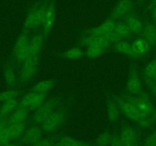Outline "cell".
I'll return each mask as SVG.
<instances>
[{"mask_svg": "<svg viewBox=\"0 0 156 146\" xmlns=\"http://www.w3.org/2000/svg\"><path fill=\"white\" fill-rule=\"evenodd\" d=\"M49 0H37L27 12L22 30L30 32L42 27L44 14Z\"/></svg>", "mask_w": 156, "mask_h": 146, "instance_id": "cell-1", "label": "cell"}, {"mask_svg": "<svg viewBox=\"0 0 156 146\" xmlns=\"http://www.w3.org/2000/svg\"><path fill=\"white\" fill-rule=\"evenodd\" d=\"M114 100L116 102L117 105L119 106L121 112L129 120L136 122L139 125L141 121L145 118V117H144L139 111L136 104L129 98L128 95L116 97L114 98Z\"/></svg>", "mask_w": 156, "mask_h": 146, "instance_id": "cell-2", "label": "cell"}, {"mask_svg": "<svg viewBox=\"0 0 156 146\" xmlns=\"http://www.w3.org/2000/svg\"><path fill=\"white\" fill-rule=\"evenodd\" d=\"M29 32L22 30L19 38L16 40L13 48V56L16 62L23 63L27 59L29 58V44L30 39L28 37Z\"/></svg>", "mask_w": 156, "mask_h": 146, "instance_id": "cell-3", "label": "cell"}, {"mask_svg": "<svg viewBox=\"0 0 156 146\" xmlns=\"http://www.w3.org/2000/svg\"><path fill=\"white\" fill-rule=\"evenodd\" d=\"M59 104V98H51L45 101L37 109L35 110L33 120L37 125H41L55 111Z\"/></svg>", "mask_w": 156, "mask_h": 146, "instance_id": "cell-4", "label": "cell"}, {"mask_svg": "<svg viewBox=\"0 0 156 146\" xmlns=\"http://www.w3.org/2000/svg\"><path fill=\"white\" fill-rule=\"evenodd\" d=\"M40 62V56H31L22 63L20 71V80L22 83H28L35 75Z\"/></svg>", "mask_w": 156, "mask_h": 146, "instance_id": "cell-5", "label": "cell"}, {"mask_svg": "<svg viewBox=\"0 0 156 146\" xmlns=\"http://www.w3.org/2000/svg\"><path fill=\"white\" fill-rule=\"evenodd\" d=\"M134 8L133 0H118L109 16L115 21L123 20L126 16L134 12Z\"/></svg>", "mask_w": 156, "mask_h": 146, "instance_id": "cell-6", "label": "cell"}, {"mask_svg": "<svg viewBox=\"0 0 156 146\" xmlns=\"http://www.w3.org/2000/svg\"><path fill=\"white\" fill-rule=\"evenodd\" d=\"M128 96L136 104L139 111L144 117H151L152 113L154 112V107L149 96L146 93L143 91L141 95H137V96H133V95H128Z\"/></svg>", "mask_w": 156, "mask_h": 146, "instance_id": "cell-7", "label": "cell"}, {"mask_svg": "<svg viewBox=\"0 0 156 146\" xmlns=\"http://www.w3.org/2000/svg\"><path fill=\"white\" fill-rule=\"evenodd\" d=\"M66 112L64 109L56 110L42 124L41 129L44 132H53L61 125L65 119Z\"/></svg>", "mask_w": 156, "mask_h": 146, "instance_id": "cell-8", "label": "cell"}, {"mask_svg": "<svg viewBox=\"0 0 156 146\" xmlns=\"http://www.w3.org/2000/svg\"><path fill=\"white\" fill-rule=\"evenodd\" d=\"M56 14V0H49L44 14V22L42 25V32L46 38L48 37L53 28Z\"/></svg>", "mask_w": 156, "mask_h": 146, "instance_id": "cell-9", "label": "cell"}, {"mask_svg": "<svg viewBox=\"0 0 156 146\" xmlns=\"http://www.w3.org/2000/svg\"><path fill=\"white\" fill-rule=\"evenodd\" d=\"M126 90L130 94V95L133 96H137L143 92L140 77L137 70L135 68H132L129 71L126 83Z\"/></svg>", "mask_w": 156, "mask_h": 146, "instance_id": "cell-10", "label": "cell"}, {"mask_svg": "<svg viewBox=\"0 0 156 146\" xmlns=\"http://www.w3.org/2000/svg\"><path fill=\"white\" fill-rule=\"evenodd\" d=\"M116 22L117 21L109 16L101 25L96 27V28H93L87 30L86 32L87 35H97L105 37L108 34H109L111 31H113Z\"/></svg>", "mask_w": 156, "mask_h": 146, "instance_id": "cell-11", "label": "cell"}, {"mask_svg": "<svg viewBox=\"0 0 156 146\" xmlns=\"http://www.w3.org/2000/svg\"><path fill=\"white\" fill-rule=\"evenodd\" d=\"M80 45L86 46L87 47H101V48L109 49L111 44L102 36L87 35L79 41Z\"/></svg>", "mask_w": 156, "mask_h": 146, "instance_id": "cell-12", "label": "cell"}, {"mask_svg": "<svg viewBox=\"0 0 156 146\" xmlns=\"http://www.w3.org/2000/svg\"><path fill=\"white\" fill-rule=\"evenodd\" d=\"M46 37L42 33L34 34L29 44V57L39 56L42 50Z\"/></svg>", "mask_w": 156, "mask_h": 146, "instance_id": "cell-13", "label": "cell"}, {"mask_svg": "<svg viewBox=\"0 0 156 146\" xmlns=\"http://www.w3.org/2000/svg\"><path fill=\"white\" fill-rule=\"evenodd\" d=\"M124 22L126 23L128 27L129 28L130 31H132L135 35H141L142 31V28H143V24L141 22L139 18L133 12V13L129 15L128 16L123 19Z\"/></svg>", "mask_w": 156, "mask_h": 146, "instance_id": "cell-14", "label": "cell"}, {"mask_svg": "<svg viewBox=\"0 0 156 146\" xmlns=\"http://www.w3.org/2000/svg\"><path fill=\"white\" fill-rule=\"evenodd\" d=\"M142 34L151 48L156 47V25L150 22L143 24Z\"/></svg>", "mask_w": 156, "mask_h": 146, "instance_id": "cell-15", "label": "cell"}, {"mask_svg": "<svg viewBox=\"0 0 156 146\" xmlns=\"http://www.w3.org/2000/svg\"><path fill=\"white\" fill-rule=\"evenodd\" d=\"M119 136L124 146H133L137 143V132L131 126L124 127L121 131Z\"/></svg>", "mask_w": 156, "mask_h": 146, "instance_id": "cell-16", "label": "cell"}, {"mask_svg": "<svg viewBox=\"0 0 156 146\" xmlns=\"http://www.w3.org/2000/svg\"><path fill=\"white\" fill-rule=\"evenodd\" d=\"M29 109L18 106L17 108L7 117L8 123H25Z\"/></svg>", "mask_w": 156, "mask_h": 146, "instance_id": "cell-17", "label": "cell"}, {"mask_svg": "<svg viewBox=\"0 0 156 146\" xmlns=\"http://www.w3.org/2000/svg\"><path fill=\"white\" fill-rule=\"evenodd\" d=\"M119 106L117 105L115 100L110 98H107L106 99V114H107L108 120L110 123H115L119 117Z\"/></svg>", "mask_w": 156, "mask_h": 146, "instance_id": "cell-18", "label": "cell"}, {"mask_svg": "<svg viewBox=\"0 0 156 146\" xmlns=\"http://www.w3.org/2000/svg\"><path fill=\"white\" fill-rule=\"evenodd\" d=\"M25 141L28 144H33L42 138V129L37 126H32L25 132Z\"/></svg>", "mask_w": 156, "mask_h": 146, "instance_id": "cell-19", "label": "cell"}, {"mask_svg": "<svg viewBox=\"0 0 156 146\" xmlns=\"http://www.w3.org/2000/svg\"><path fill=\"white\" fill-rule=\"evenodd\" d=\"M114 51L122 53V54L129 56L131 58H135V59L139 58V56L135 53L133 47H132V44L128 43L127 41H122L120 42L114 44Z\"/></svg>", "mask_w": 156, "mask_h": 146, "instance_id": "cell-20", "label": "cell"}, {"mask_svg": "<svg viewBox=\"0 0 156 146\" xmlns=\"http://www.w3.org/2000/svg\"><path fill=\"white\" fill-rule=\"evenodd\" d=\"M7 128L12 141L20 138L26 131L25 123H8Z\"/></svg>", "mask_w": 156, "mask_h": 146, "instance_id": "cell-21", "label": "cell"}, {"mask_svg": "<svg viewBox=\"0 0 156 146\" xmlns=\"http://www.w3.org/2000/svg\"><path fill=\"white\" fill-rule=\"evenodd\" d=\"M132 47H133V50H134L135 53L140 57V56H143V55L146 54L150 50H151V46L149 45L148 42L142 38H138L136 39L134 42L132 44Z\"/></svg>", "mask_w": 156, "mask_h": 146, "instance_id": "cell-22", "label": "cell"}, {"mask_svg": "<svg viewBox=\"0 0 156 146\" xmlns=\"http://www.w3.org/2000/svg\"><path fill=\"white\" fill-rule=\"evenodd\" d=\"M19 102V101L17 99H13L2 103L0 107V116H2L4 118H7L17 108Z\"/></svg>", "mask_w": 156, "mask_h": 146, "instance_id": "cell-23", "label": "cell"}, {"mask_svg": "<svg viewBox=\"0 0 156 146\" xmlns=\"http://www.w3.org/2000/svg\"><path fill=\"white\" fill-rule=\"evenodd\" d=\"M4 79L9 88H13L16 87L17 84V77L12 65H7L4 68Z\"/></svg>", "mask_w": 156, "mask_h": 146, "instance_id": "cell-24", "label": "cell"}, {"mask_svg": "<svg viewBox=\"0 0 156 146\" xmlns=\"http://www.w3.org/2000/svg\"><path fill=\"white\" fill-rule=\"evenodd\" d=\"M58 56L63 59H70V60H75V59H80L85 56V53L80 48L75 47V48L69 49L66 50L64 53L58 55Z\"/></svg>", "mask_w": 156, "mask_h": 146, "instance_id": "cell-25", "label": "cell"}, {"mask_svg": "<svg viewBox=\"0 0 156 146\" xmlns=\"http://www.w3.org/2000/svg\"><path fill=\"white\" fill-rule=\"evenodd\" d=\"M114 30L123 40L131 38L132 36L133 35L128 25H126V23L123 20L117 21Z\"/></svg>", "mask_w": 156, "mask_h": 146, "instance_id": "cell-26", "label": "cell"}, {"mask_svg": "<svg viewBox=\"0 0 156 146\" xmlns=\"http://www.w3.org/2000/svg\"><path fill=\"white\" fill-rule=\"evenodd\" d=\"M55 84V82L52 80H44L33 86L30 91L35 93H48Z\"/></svg>", "mask_w": 156, "mask_h": 146, "instance_id": "cell-27", "label": "cell"}, {"mask_svg": "<svg viewBox=\"0 0 156 146\" xmlns=\"http://www.w3.org/2000/svg\"><path fill=\"white\" fill-rule=\"evenodd\" d=\"M145 78L156 82V58L146 65L144 71Z\"/></svg>", "mask_w": 156, "mask_h": 146, "instance_id": "cell-28", "label": "cell"}, {"mask_svg": "<svg viewBox=\"0 0 156 146\" xmlns=\"http://www.w3.org/2000/svg\"><path fill=\"white\" fill-rule=\"evenodd\" d=\"M109 51V49L101 48V47H87V50L84 53L85 56H87L89 59H95V58L99 57V56L108 53Z\"/></svg>", "mask_w": 156, "mask_h": 146, "instance_id": "cell-29", "label": "cell"}, {"mask_svg": "<svg viewBox=\"0 0 156 146\" xmlns=\"http://www.w3.org/2000/svg\"><path fill=\"white\" fill-rule=\"evenodd\" d=\"M19 95V92L14 89H10V90L0 92V103H5L11 100L17 99V97Z\"/></svg>", "mask_w": 156, "mask_h": 146, "instance_id": "cell-30", "label": "cell"}, {"mask_svg": "<svg viewBox=\"0 0 156 146\" xmlns=\"http://www.w3.org/2000/svg\"><path fill=\"white\" fill-rule=\"evenodd\" d=\"M36 93L30 91L28 94L23 97L22 100L19 102V107H25V108H28L30 110V107H31V104H32L33 101H34V98H35Z\"/></svg>", "mask_w": 156, "mask_h": 146, "instance_id": "cell-31", "label": "cell"}, {"mask_svg": "<svg viewBox=\"0 0 156 146\" xmlns=\"http://www.w3.org/2000/svg\"><path fill=\"white\" fill-rule=\"evenodd\" d=\"M112 135L108 132L102 133L97 140V144L98 146H109L112 141Z\"/></svg>", "mask_w": 156, "mask_h": 146, "instance_id": "cell-32", "label": "cell"}, {"mask_svg": "<svg viewBox=\"0 0 156 146\" xmlns=\"http://www.w3.org/2000/svg\"><path fill=\"white\" fill-rule=\"evenodd\" d=\"M48 94V93H36L35 98H34V101H33L32 104H31V107H30V109L36 110V109L38 108L45 101Z\"/></svg>", "mask_w": 156, "mask_h": 146, "instance_id": "cell-33", "label": "cell"}, {"mask_svg": "<svg viewBox=\"0 0 156 146\" xmlns=\"http://www.w3.org/2000/svg\"><path fill=\"white\" fill-rule=\"evenodd\" d=\"M65 146H85L84 143L70 136H64L60 140Z\"/></svg>", "mask_w": 156, "mask_h": 146, "instance_id": "cell-34", "label": "cell"}, {"mask_svg": "<svg viewBox=\"0 0 156 146\" xmlns=\"http://www.w3.org/2000/svg\"><path fill=\"white\" fill-rule=\"evenodd\" d=\"M104 38H106V39L107 40V41H109L111 44H117V43H119V42H120V41H123V39L121 38L120 36H119V34L115 32V30H113L112 31H111L109 34H108L107 35L105 36Z\"/></svg>", "mask_w": 156, "mask_h": 146, "instance_id": "cell-35", "label": "cell"}, {"mask_svg": "<svg viewBox=\"0 0 156 146\" xmlns=\"http://www.w3.org/2000/svg\"><path fill=\"white\" fill-rule=\"evenodd\" d=\"M143 146H156V130L153 131L144 141Z\"/></svg>", "mask_w": 156, "mask_h": 146, "instance_id": "cell-36", "label": "cell"}, {"mask_svg": "<svg viewBox=\"0 0 156 146\" xmlns=\"http://www.w3.org/2000/svg\"><path fill=\"white\" fill-rule=\"evenodd\" d=\"M31 146H54V142L51 139H41L34 144H31Z\"/></svg>", "mask_w": 156, "mask_h": 146, "instance_id": "cell-37", "label": "cell"}, {"mask_svg": "<svg viewBox=\"0 0 156 146\" xmlns=\"http://www.w3.org/2000/svg\"><path fill=\"white\" fill-rule=\"evenodd\" d=\"M145 82L146 83L147 86H148V88H149L150 91H151V93L152 94L153 96L156 98V82L155 81H150V80H148L146 79V78H145Z\"/></svg>", "mask_w": 156, "mask_h": 146, "instance_id": "cell-38", "label": "cell"}, {"mask_svg": "<svg viewBox=\"0 0 156 146\" xmlns=\"http://www.w3.org/2000/svg\"><path fill=\"white\" fill-rule=\"evenodd\" d=\"M109 146H124L119 135H112V141H111L110 145Z\"/></svg>", "mask_w": 156, "mask_h": 146, "instance_id": "cell-39", "label": "cell"}, {"mask_svg": "<svg viewBox=\"0 0 156 146\" xmlns=\"http://www.w3.org/2000/svg\"><path fill=\"white\" fill-rule=\"evenodd\" d=\"M151 14H152L153 20L156 22V5L151 8Z\"/></svg>", "mask_w": 156, "mask_h": 146, "instance_id": "cell-40", "label": "cell"}, {"mask_svg": "<svg viewBox=\"0 0 156 146\" xmlns=\"http://www.w3.org/2000/svg\"><path fill=\"white\" fill-rule=\"evenodd\" d=\"M151 118L152 119V120H154V123H155V122H156V108L154 109V112H153L152 114H151Z\"/></svg>", "mask_w": 156, "mask_h": 146, "instance_id": "cell-41", "label": "cell"}, {"mask_svg": "<svg viewBox=\"0 0 156 146\" xmlns=\"http://www.w3.org/2000/svg\"><path fill=\"white\" fill-rule=\"evenodd\" d=\"M7 123H8V122L6 121L5 123H4L3 125H2V126H0V135H1V133H2V131L3 130L4 128L5 127V126H6V125H7Z\"/></svg>", "mask_w": 156, "mask_h": 146, "instance_id": "cell-42", "label": "cell"}, {"mask_svg": "<svg viewBox=\"0 0 156 146\" xmlns=\"http://www.w3.org/2000/svg\"><path fill=\"white\" fill-rule=\"evenodd\" d=\"M151 8H152L153 6H154V5H156V0H152L151 2Z\"/></svg>", "mask_w": 156, "mask_h": 146, "instance_id": "cell-43", "label": "cell"}, {"mask_svg": "<svg viewBox=\"0 0 156 146\" xmlns=\"http://www.w3.org/2000/svg\"><path fill=\"white\" fill-rule=\"evenodd\" d=\"M54 146H65V145H64L63 143H61V141H59V142H58V143H56V144H54Z\"/></svg>", "mask_w": 156, "mask_h": 146, "instance_id": "cell-44", "label": "cell"}, {"mask_svg": "<svg viewBox=\"0 0 156 146\" xmlns=\"http://www.w3.org/2000/svg\"><path fill=\"white\" fill-rule=\"evenodd\" d=\"M4 146H19V145H18V144H13V143H8V144H5V145Z\"/></svg>", "mask_w": 156, "mask_h": 146, "instance_id": "cell-45", "label": "cell"}, {"mask_svg": "<svg viewBox=\"0 0 156 146\" xmlns=\"http://www.w3.org/2000/svg\"><path fill=\"white\" fill-rule=\"evenodd\" d=\"M139 1H140V2H151L152 0H139Z\"/></svg>", "mask_w": 156, "mask_h": 146, "instance_id": "cell-46", "label": "cell"}, {"mask_svg": "<svg viewBox=\"0 0 156 146\" xmlns=\"http://www.w3.org/2000/svg\"><path fill=\"white\" fill-rule=\"evenodd\" d=\"M133 146H139V144H137V143H136V144H134V145H133Z\"/></svg>", "mask_w": 156, "mask_h": 146, "instance_id": "cell-47", "label": "cell"}, {"mask_svg": "<svg viewBox=\"0 0 156 146\" xmlns=\"http://www.w3.org/2000/svg\"><path fill=\"white\" fill-rule=\"evenodd\" d=\"M85 146H93V145H90V144H85Z\"/></svg>", "mask_w": 156, "mask_h": 146, "instance_id": "cell-48", "label": "cell"}]
</instances>
